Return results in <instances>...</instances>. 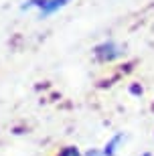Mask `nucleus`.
Here are the masks:
<instances>
[{
  "instance_id": "nucleus-1",
  "label": "nucleus",
  "mask_w": 154,
  "mask_h": 156,
  "mask_svg": "<svg viewBox=\"0 0 154 156\" xmlns=\"http://www.w3.org/2000/svg\"><path fill=\"white\" fill-rule=\"evenodd\" d=\"M124 47L118 45L116 41L108 39L103 41V43H99V45L93 47V57L99 61V63H112V61H116V59L124 57Z\"/></svg>"
},
{
  "instance_id": "nucleus-2",
  "label": "nucleus",
  "mask_w": 154,
  "mask_h": 156,
  "mask_svg": "<svg viewBox=\"0 0 154 156\" xmlns=\"http://www.w3.org/2000/svg\"><path fill=\"white\" fill-rule=\"evenodd\" d=\"M71 0H29L27 4H23V10H27V8H39L41 16L47 18L51 16V14H55L57 10H61L63 6H67Z\"/></svg>"
},
{
  "instance_id": "nucleus-3",
  "label": "nucleus",
  "mask_w": 154,
  "mask_h": 156,
  "mask_svg": "<svg viewBox=\"0 0 154 156\" xmlns=\"http://www.w3.org/2000/svg\"><path fill=\"white\" fill-rule=\"evenodd\" d=\"M126 140V134L124 132H118V134H114L112 138L106 142V146H103V156H116V152H118V146L122 144Z\"/></svg>"
},
{
  "instance_id": "nucleus-4",
  "label": "nucleus",
  "mask_w": 154,
  "mask_h": 156,
  "mask_svg": "<svg viewBox=\"0 0 154 156\" xmlns=\"http://www.w3.org/2000/svg\"><path fill=\"white\" fill-rule=\"evenodd\" d=\"M57 156H83V154L79 152V148H77V146H65V148H63Z\"/></svg>"
},
{
  "instance_id": "nucleus-5",
  "label": "nucleus",
  "mask_w": 154,
  "mask_h": 156,
  "mask_svg": "<svg viewBox=\"0 0 154 156\" xmlns=\"http://www.w3.org/2000/svg\"><path fill=\"white\" fill-rule=\"evenodd\" d=\"M83 156H103V152H102V150H97V148H89V150H87Z\"/></svg>"
},
{
  "instance_id": "nucleus-6",
  "label": "nucleus",
  "mask_w": 154,
  "mask_h": 156,
  "mask_svg": "<svg viewBox=\"0 0 154 156\" xmlns=\"http://www.w3.org/2000/svg\"><path fill=\"white\" fill-rule=\"evenodd\" d=\"M130 91L134 93V95H138V93H142V87H138V85H132V87H130Z\"/></svg>"
},
{
  "instance_id": "nucleus-7",
  "label": "nucleus",
  "mask_w": 154,
  "mask_h": 156,
  "mask_svg": "<svg viewBox=\"0 0 154 156\" xmlns=\"http://www.w3.org/2000/svg\"><path fill=\"white\" fill-rule=\"evenodd\" d=\"M142 156H152V152H144V154Z\"/></svg>"
}]
</instances>
